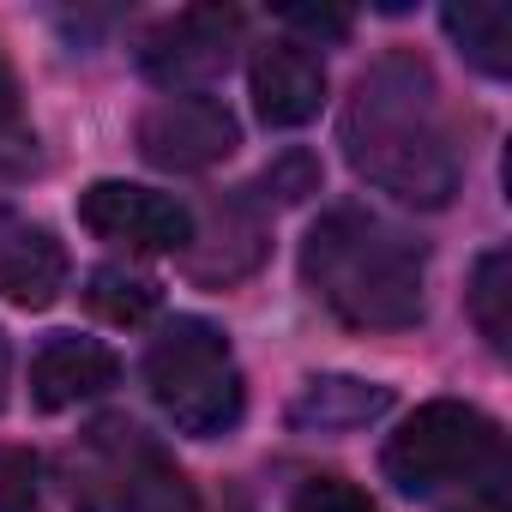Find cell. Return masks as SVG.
I'll use <instances>...</instances> for the list:
<instances>
[{"label": "cell", "mask_w": 512, "mask_h": 512, "mask_svg": "<svg viewBox=\"0 0 512 512\" xmlns=\"http://www.w3.org/2000/svg\"><path fill=\"white\" fill-rule=\"evenodd\" d=\"M470 320L494 356L512 350V253L506 247H488L470 272Z\"/></svg>", "instance_id": "15"}, {"label": "cell", "mask_w": 512, "mask_h": 512, "mask_svg": "<svg viewBox=\"0 0 512 512\" xmlns=\"http://www.w3.org/2000/svg\"><path fill=\"white\" fill-rule=\"evenodd\" d=\"M97 446L109 452V494L115 512H199L187 476L133 428V422H103Z\"/></svg>", "instance_id": "8"}, {"label": "cell", "mask_w": 512, "mask_h": 512, "mask_svg": "<svg viewBox=\"0 0 512 512\" xmlns=\"http://www.w3.org/2000/svg\"><path fill=\"white\" fill-rule=\"evenodd\" d=\"M145 386L151 398L163 404V416L193 434V440H217L241 422V368L229 356V338L211 326V320H169L145 356Z\"/></svg>", "instance_id": "3"}, {"label": "cell", "mask_w": 512, "mask_h": 512, "mask_svg": "<svg viewBox=\"0 0 512 512\" xmlns=\"http://www.w3.org/2000/svg\"><path fill=\"white\" fill-rule=\"evenodd\" d=\"M284 19H290L296 31H314V37H332V43L350 37V13H338V7H290Z\"/></svg>", "instance_id": "20"}, {"label": "cell", "mask_w": 512, "mask_h": 512, "mask_svg": "<svg viewBox=\"0 0 512 512\" xmlns=\"http://www.w3.org/2000/svg\"><path fill=\"white\" fill-rule=\"evenodd\" d=\"M247 79H253V109H260L266 127H302L326 103V67L302 43H266V49H253Z\"/></svg>", "instance_id": "9"}, {"label": "cell", "mask_w": 512, "mask_h": 512, "mask_svg": "<svg viewBox=\"0 0 512 512\" xmlns=\"http://www.w3.org/2000/svg\"><path fill=\"white\" fill-rule=\"evenodd\" d=\"M308 290L356 332H410L422 320V253L362 205H332L302 241Z\"/></svg>", "instance_id": "2"}, {"label": "cell", "mask_w": 512, "mask_h": 512, "mask_svg": "<svg viewBox=\"0 0 512 512\" xmlns=\"http://www.w3.org/2000/svg\"><path fill=\"white\" fill-rule=\"evenodd\" d=\"M67 290V247L55 229L0 211V296L19 308H49Z\"/></svg>", "instance_id": "10"}, {"label": "cell", "mask_w": 512, "mask_h": 512, "mask_svg": "<svg viewBox=\"0 0 512 512\" xmlns=\"http://www.w3.org/2000/svg\"><path fill=\"white\" fill-rule=\"evenodd\" d=\"M440 25H446V37L458 43V55L470 67H482L488 79L512 73V13L500 7V0H464V7H446Z\"/></svg>", "instance_id": "14"}, {"label": "cell", "mask_w": 512, "mask_h": 512, "mask_svg": "<svg viewBox=\"0 0 512 512\" xmlns=\"http://www.w3.org/2000/svg\"><path fill=\"white\" fill-rule=\"evenodd\" d=\"M13 115H19V73L0 55V127H13Z\"/></svg>", "instance_id": "22"}, {"label": "cell", "mask_w": 512, "mask_h": 512, "mask_svg": "<svg viewBox=\"0 0 512 512\" xmlns=\"http://www.w3.org/2000/svg\"><path fill=\"white\" fill-rule=\"evenodd\" d=\"M79 223L103 241H121L133 253H187L193 211L175 193L139 187V181H97L79 193Z\"/></svg>", "instance_id": "6"}, {"label": "cell", "mask_w": 512, "mask_h": 512, "mask_svg": "<svg viewBox=\"0 0 512 512\" xmlns=\"http://www.w3.org/2000/svg\"><path fill=\"white\" fill-rule=\"evenodd\" d=\"M235 43H241V13L187 7L139 43V73L169 97H205V85H217L229 73Z\"/></svg>", "instance_id": "5"}, {"label": "cell", "mask_w": 512, "mask_h": 512, "mask_svg": "<svg viewBox=\"0 0 512 512\" xmlns=\"http://www.w3.org/2000/svg\"><path fill=\"white\" fill-rule=\"evenodd\" d=\"M260 253H266V229H260V217H253V205H247L241 193L217 199L211 223L193 217L187 272H193L199 284H229V278L253 272V266H260Z\"/></svg>", "instance_id": "12"}, {"label": "cell", "mask_w": 512, "mask_h": 512, "mask_svg": "<svg viewBox=\"0 0 512 512\" xmlns=\"http://www.w3.org/2000/svg\"><path fill=\"white\" fill-rule=\"evenodd\" d=\"M290 512H380L356 482H344V476H314L296 500H290Z\"/></svg>", "instance_id": "18"}, {"label": "cell", "mask_w": 512, "mask_h": 512, "mask_svg": "<svg viewBox=\"0 0 512 512\" xmlns=\"http://www.w3.org/2000/svg\"><path fill=\"white\" fill-rule=\"evenodd\" d=\"M452 512H506V494H500V476L488 470L470 494H464V506H452Z\"/></svg>", "instance_id": "21"}, {"label": "cell", "mask_w": 512, "mask_h": 512, "mask_svg": "<svg viewBox=\"0 0 512 512\" xmlns=\"http://www.w3.org/2000/svg\"><path fill=\"white\" fill-rule=\"evenodd\" d=\"M115 374H121V362H115L109 344L79 338V332H55V338L31 356V404H37V410L85 404V398L109 392Z\"/></svg>", "instance_id": "11"}, {"label": "cell", "mask_w": 512, "mask_h": 512, "mask_svg": "<svg viewBox=\"0 0 512 512\" xmlns=\"http://www.w3.org/2000/svg\"><path fill=\"white\" fill-rule=\"evenodd\" d=\"M344 157L368 187L422 211H440L458 193V151L440 115V85L416 55L392 49L356 79L344 103Z\"/></svg>", "instance_id": "1"}, {"label": "cell", "mask_w": 512, "mask_h": 512, "mask_svg": "<svg viewBox=\"0 0 512 512\" xmlns=\"http://www.w3.org/2000/svg\"><path fill=\"white\" fill-rule=\"evenodd\" d=\"M386 404H392L386 386H374V380H350V374H326V380H308V386L296 392L290 422H296V428L338 434V428H362V422H374Z\"/></svg>", "instance_id": "13"}, {"label": "cell", "mask_w": 512, "mask_h": 512, "mask_svg": "<svg viewBox=\"0 0 512 512\" xmlns=\"http://www.w3.org/2000/svg\"><path fill=\"white\" fill-rule=\"evenodd\" d=\"M386 476L404 494H440L446 482H476L500 464V434L476 404L434 398L386 440Z\"/></svg>", "instance_id": "4"}, {"label": "cell", "mask_w": 512, "mask_h": 512, "mask_svg": "<svg viewBox=\"0 0 512 512\" xmlns=\"http://www.w3.org/2000/svg\"><path fill=\"white\" fill-rule=\"evenodd\" d=\"M43 488V464L31 446H0V512H31Z\"/></svg>", "instance_id": "17"}, {"label": "cell", "mask_w": 512, "mask_h": 512, "mask_svg": "<svg viewBox=\"0 0 512 512\" xmlns=\"http://www.w3.org/2000/svg\"><path fill=\"white\" fill-rule=\"evenodd\" d=\"M235 145H241V127L217 97H163L139 121L145 163H157L169 175H199V169L223 163Z\"/></svg>", "instance_id": "7"}, {"label": "cell", "mask_w": 512, "mask_h": 512, "mask_svg": "<svg viewBox=\"0 0 512 512\" xmlns=\"http://www.w3.org/2000/svg\"><path fill=\"white\" fill-rule=\"evenodd\" d=\"M85 302H91V314H103L109 326H145V320L157 314L163 290H157L145 272H133V266H97V272L85 278Z\"/></svg>", "instance_id": "16"}, {"label": "cell", "mask_w": 512, "mask_h": 512, "mask_svg": "<svg viewBox=\"0 0 512 512\" xmlns=\"http://www.w3.org/2000/svg\"><path fill=\"white\" fill-rule=\"evenodd\" d=\"M314 181H320V169L296 151V157H284L278 169H266V187L278 193V199H302V193H314Z\"/></svg>", "instance_id": "19"}, {"label": "cell", "mask_w": 512, "mask_h": 512, "mask_svg": "<svg viewBox=\"0 0 512 512\" xmlns=\"http://www.w3.org/2000/svg\"><path fill=\"white\" fill-rule=\"evenodd\" d=\"M7 386H13V344L0 332V404H7Z\"/></svg>", "instance_id": "23"}]
</instances>
